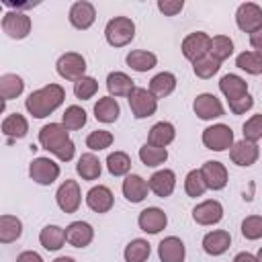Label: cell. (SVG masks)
I'll return each mask as SVG.
<instances>
[{"mask_svg":"<svg viewBox=\"0 0 262 262\" xmlns=\"http://www.w3.org/2000/svg\"><path fill=\"white\" fill-rule=\"evenodd\" d=\"M66 100V90L61 84H47L43 88L33 90L27 98H25V108L31 117L35 119H45L51 113H55Z\"/></svg>","mask_w":262,"mask_h":262,"instance_id":"cell-1","label":"cell"},{"mask_svg":"<svg viewBox=\"0 0 262 262\" xmlns=\"http://www.w3.org/2000/svg\"><path fill=\"white\" fill-rule=\"evenodd\" d=\"M39 145L59 162H70L76 156V143L70 139V131L63 127V123L43 125L39 129Z\"/></svg>","mask_w":262,"mask_h":262,"instance_id":"cell-2","label":"cell"},{"mask_svg":"<svg viewBox=\"0 0 262 262\" xmlns=\"http://www.w3.org/2000/svg\"><path fill=\"white\" fill-rule=\"evenodd\" d=\"M104 39L111 47H125L135 39V23L129 16H113L104 25Z\"/></svg>","mask_w":262,"mask_h":262,"instance_id":"cell-3","label":"cell"},{"mask_svg":"<svg viewBox=\"0 0 262 262\" xmlns=\"http://www.w3.org/2000/svg\"><path fill=\"white\" fill-rule=\"evenodd\" d=\"M201 141L207 149L211 151H227L231 149V145L235 143L233 141V131L229 125L225 123H213L209 125L207 129H203V135H201Z\"/></svg>","mask_w":262,"mask_h":262,"instance_id":"cell-4","label":"cell"},{"mask_svg":"<svg viewBox=\"0 0 262 262\" xmlns=\"http://www.w3.org/2000/svg\"><path fill=\"white\" fill-rule=\"evenodd\" d=\"M61 174V168L55 160L47 158V156H39L33 158V162L29 164V176L33 182H37L39 186H49L53 184Z\"/></svg>","mask_w":262,"mask_h":262,"instance_id":"cell-5","label":"cell"},{"mask_svg":"<svg viewBox=\"0 0 262 262\" xmlns=\"http://www.w3.org/2000/svg\"><path fill=\"white\" fill-rule=\"evenodd\" d=\"M55 70H57L59 78H63L68 82H78L80 78L86 76V59L78 51H66L63 55H59Z\"/></svg>","mask_w":262,"mask_h":262,"instance_id":"cell-6","label":"cell"},{"mask_svg":"<svg viewBox=\"0 0 262 262\" xmlns=\"http://www.w3.org/2000/svg\"><path fill=\"white\" fill-rule=\"evenodd\" d=\"M127 102H129L131 115L135 119H147V117L156 115V111H158V98L147 88L135 86L133 92L127 96Z\"/></svg>","mask_w":262,"mask_h":262,"instance_id":"cell-7","label":"cell"},{"mask_svg":"<svg viewBox=\"0 0 262 262\" xmlns=\"http://www.w3.org/2000/svg\"><path fill=\"white\" fill-rule=\"evenodd\" d=\"M235 25L239 31L254 35L262 29V6L256 2H242L235 10Z\"/></svg>","mask_w":262,"mask_h":262,"instance_id":"cell-8","label":"cell"},{"mask_svg":"<svg viewBox=\"0 0 262 262\" xmlns=\"http://www.w3.org/2000/svg\"><path fill=\"white\" fill-rule=\"evenodd\" d=\"M31 27H33L31 16H29L27 12H23V10H8V12L2 16V31H4L10 39L20 41V39L29 37Z\"/></svg>","mask_w":262,"mask_h":262,"instance_id":"cell-9","label":"cell"},{"mask_svg":"<svg viewBox=\"0 0 262 262\" xmlns=\"http://www.w3.org/2000/svg\"><path fill=\"white\" fill-rule=\"evenodd\" d=\"M55 203H57V207L63 211V213H68V215H72V213H76L78 209H80V205H82V190H80V184L76 182V180H63L61 184H59V188H57V192H55Z\"/></svg>","mask_w":262,"mask_h":262,"instance_id":"cell-10","label":"cell"},{"mask_svg":"<svg viewBox=\"0 0 262 262\" xmlns=\"http://www.w3.org/2000/svg\"><path fill=\"white\" fill-rule=\"evenodd\" d=\"M182 55L192 63L211 51V37L205 31H192L182 39Z\"/></svg>","mask_w":262,"mask_h":262,"instance_id":"cell-11","label":"cell"},{"mask_svg":"<svg viewBox=\"0 0 262 262\" xmlns=\"http://www.w3.org/2000/svg\"><path fill=\"white\" fill-rule=\"evenodd\" d=\"M192 111L201 121H213L225 115V108L221 104V100L211 94V92H201L196 94V98L192 100Z\"/></svg>","mask_w":262,"mask_h":262,"instance_id":"cell-12","label":"cell"},{"mask_svg":"<svg viewBox=\"0 0 262 262\" xmlns=\"http://www.w3.org/2000/svg\"><path fill=\"white\" fill-rule=\"evenodd\" d=\"M68 20L74 29L78 31H88L94 20H96V8L92 2L88 0H78L70 6V12H68Z\"/></svg>","mask_w":262,"mask_h":262,"instance_id":"cell-13","label":"cell"},{"mask_svg":"<svg viewBox=\"0 0 262 262\" xmlns=\"http://www.w3.org/2000/svg\"><path fill=\"white\" fill-rule=\"evenodd\" d=\"M258 158H260V147H258V143L248 141V139L235 141V143L231 145V149H229V160H231L235 166H239V168H250V166H254V164L258 162Z\"/></svg>","mask_w":262,"mask_h":262,"instance_id":"cell-14","label":"cell"},{"mask_svg":"<svg viewBox=\"0 0 262 262\" xmlns=\"http://www.w3.org/2000/svg\"><path fill=\"white\" fill-rule=\"evenodd\" d=\"M192 219L194 223L199 225H217L221 219H223V205L217 201V199H207V201H201L194 209H192Z\"/></svg>","mask_w":262,"mask_h":262,"instance_id":"cell-15","label":"cell"},{"mask_svg":"<svg viewBox=\"0 0 262 262\" xmlns=\"http://www.w3.org/2000/svg\"><path fill=\"white\" fill-rule=\"evenodd\" d=\"M201 174H203L209 190H223L229 182V174H227L225 164H221L217 160H207L201 166Z\"/></svg>","mask_w":262,"mask_h":262,"instance_id":"cell-16","label":"cell"},{"mask_svg":"<svg viewBox=\"0 0 262 262\" xmlns=\"http://www.w3.org/2000/svg\"><path fill=\"white\" fill-rule=\"evenodd\" d=\"M137 225L143 233H149V235H156L160 233L162 229H166L168 225V215L160 209V207H145L139 217H137Z\"/></svg>","mask_w":262,"mask_h":262,"instance_id":"cell-17","label":"cell"},{"mask_svg":"<svg viewBox=\"0 0 262 262\" xmlns=\"http://www.w3.org/2000/svg\"><path fill=\"white\" fill-rule=\"evenodd\" d=\"M147 186H149V192H154L160 199L170 196L174 192V188H176V174H174V170H170V168L156 170L147 178Z\"/></svg>","mask_w":262,"mask_h":262,"instance_id":"cell-18","label":"cell"},{"mask_svg":"<svg viewBox=\"0 0 262 262\" xmlns=\"http://www.w3.org/2000/svg\"><path fill=\"white\" fill-rule=\"evenodd\" d=\"M86 205L90 211L94 213H108L115 205V196L113 190L104 184H96L86 192Z\"/></svg>","mask_w":262,"mask_h":262,"instance_id":"cell-19","label":"cell"},{"mask_svg":"<svg viewBox=\"0 0 262 262\" xmlns=\"http://www.w3.org/2000/svg\"><path fill=\"white\" fill-rule=\"evenodd\" d=\"M94 239V227L88 221H72L66 227V242L74 248H86Z\"/></svg>","mask_w":262,"mask_h":262,"instance_id":"cell-20","label":"cell"},{"mask_svg":"<svg viewBox=\"0 0 262 262\" xmlns=\"http://www.w3.org/2000/svg\"><path fill=\"white\" fill-rule=\"evenodd\" d=\"M158 258L160 262H184L186 258V246L180 237L168 235L158 244Z\"/></svg>","mask_w":262,"mask_h":262,"instance_id":"cell-21","label":"cell"},{"mask_svg":"<svg viewBox=\"0 0 262 262\" xmlns=\"http://www.w3.org/2000/svg\"><path fill=\"white\" fill-rule=\"evenodd\" d=\"M121 192L129 203H141V201H145V196L149 192V186H147V180L141 178L139 174H127L123 178Z\"/></svg>","mask_w":262,"mask_h":262,"instance_id":"cell-22","label":"cell"},{"mask_svg":"<svg viewBox=\"0 0 262 262\" xmlns=\"http://www.w3.org/2000/svg\"><path fill=\"white\" fill-rule=\"evenodd\" d=\"M201 246H203L205 254H209V256H221V254H225L229 250L231 235L225 229H213V231H209V233L203 235Z\"/></svg>","mask_w":262,"mask_h":262,"instance_id":"cell-23","label":"cell"},{"mask_svg":"<svg viewBox=\"0 0 262 262\" xmlns=\"http://www.w3.org/2000/svg\"><path fill=\"white\" fill-rule=\"evenodd\" d=\"M219 90L227 98V102H231L248 94V82L237 74H225L219 80Z\"/></svg>","mask_w":262,"mask_h":262,"instance_id":"cell-24","label":"cell"},{"mask_svg":"<svg viewBox=\"0 0 262 262\" xmlns=\"http://www.w3.org/2000/svg\"><path fill=\"white\" fill-rule=\"evenodd\" d=\"M176 139V127L170 121H158L147 131V143L158 147H168Z\"/></svg>","mask_w":262,"mask_h":262,"instance_id":"cell-25","label":"cell"},{"mask_svg":"<svg viewBox=\"0 0 262 262\" xmlns=\"http://www.w3.org/2000/svg\"><path fill=\"white\" fill-rule=\"evenodd\" d=\"M76 172H78V176H80L82 180L92 182V180H98V178H100V174H102V164H100V160L94 156V151H86V154H82V156L78 158V162H76Z\"/></svg>","mask_w":262,"mask_h":262,"instance_id":"cell-26","label":"cell"},{"mask_svg":"<svg viewBox=\"0 0 262 262\" xmlns=\"http://www.w3.org/2000/svg\"><path fill=\"white\" fill-rule=\"evenodd\" d=\"M2 133L12 141V139H23L27 133H29V121L25 115L20 113H10L2 119V125H0Z\"/></svg>","mask_w":262,"mask_h":262,"instance_id":"cell-27","label":"cell"},{"mask_svg":"<svg viewBox=\"0 0 262 262\" xmlns=\"http://www.w3.org/2000/svg\"><path fill=\"white\" fill-rule=\"evenodd\" d=\"M125 61H127V66L131 70L143 74V72H149V70H154L158 66V55L154 51H147V49H131L127 53Z\"/></svg>","mask_w":262,"mask_h":262,"instance_id":"cell-28","label":"cell"},{"mask_svg":"<svg viewBox=\"0 0 262 262\" xmlns=\"http://www.w3.org/2000/svg\"><path fill=\"white\" fill-rule=\"evenodd\" d=\"M39 244L47 250V252H57L63 248L66 242V227H59V225H45L41 231H39Z\"/></svg>","mask_w":262,"mask_h":262,"instance_id":"cell-29","label":"cell"},{"mask_svg":"<svg viewBox=\"0 0 262 262\" xmlns=\"http://www.w3.org/2000/svg\"><path fill=\"white\" fill-rule=\"evenodd\" d=\"M176 84H178V80H176V76H174L172 72H160V74H156V76L149 80L147 90L160 100V98L170 96V94L176 90Z\"/></svg>","mask_w":262,"mask_h":262,"instance_id":"cell-30","label":"cell"},{"mask_svg":"<svg viewBox=\"0 0 262 262\" xmlns=\"http://www.w3.org/2000/svg\"><path fill=\"white\" fill-rule=\"evenodd\" d=\"M133 88H135L133 80L125 72H111L106 76V90H108V96H113V98L129 96L133 92Z\"/></svg>","mask_w":262,"mask_h":262,"instance_id":"cell-31","label":"cell"},{"mask_svg":"<svg viewBox=\"0 0 262 262\" xmlns=\"http://www.w3.org/2000/svg\"><path fill=\"white\" fill-rule=\"evenodd\" d=\"M119 115H121V106H119L117 98H113V96H100L96 100V104H94V117H96V121L108 125V123H115L119 119Z\"/></svg>","mask_w":262,"mask_h":262,"instance_id":"cell-32","label":"cell"},{"mask_svg":"<svg viewBox=\"0 0 262 262\" xmlns=\"http://www.w3.org/2000/svg\"><path fill=\"white\" fill-rule=\"evenodd\" d=\"M25 90V80L18 74H2L0 76V96L4 102L14 100L23 94Z\"/></svg>","mask_w":262,"mask_h":262,"instance_id":"cell-33","label":"cell"},{"mask_svg":"<svg viewBox=\"0 0 262 262\" xmlns=\"http://www.w3.org/2000/svg\"><path fill=\"white\" fill-rule=\"evenodd\" d=\"M137 156H139V160H141L143 166H147V168H158V166L166 164V160H168V149H166V147L151 145V143L145 141V143L139 147Z\"/></svg>","mask_w":262,"mask_h":262,"instance_id":"cell-34","label":"cell"},{"mask_svg":"<svg viewBox=\"0 0 262 262\" xmlns=\"http://www.w3.org/2000/svg\"><path fill=\"white\" fill-rule=\"evenodd\" d=\"M23 235V221L16 215H2L0 217V242L12 244Z\"/></svg>","mask_w":262,"mask_h":262,"instance_id":"cell-35","label":"cell"},{"mask_svg":"<svg viewBox=\"0 0 262 262\" xmlns=\"http://www.w3.org/2000/svg\"><path fill=\"white\" fill-rule=\"evenodd\" d=\"M149 254H151V246H149V242L143 239V237L131 239V242L125 246V250H123L125 262H145V260L149 258Z\"/></svg>","mask_w":262,"mask_h":262,"instance_id":"cell-36","label":"cell"},{"mask_svg":"<svg viewBox=\"0 0 262 262\" xmlns=\"http://www.w3.org/2000/svg\"><path fill=\"white\" fill-rule=\"evenodd\" d=\"M235 66H237L239 70H244L246 74H250V76H260V74H262V55H260L258 51L246 49V51L237 53Z\"/></svg>","mask_w":262,"mask_h":262,"instance_id":"cell-37","label":"cell"},{"mask_svg":"<svg viewBox=\"0 0 262 262\" xmlns=\"http://www.w3.org/2000/svg\"><path fill=\"white\" fill-rule=\"evenodd\" d=\"M106 170L111 176H127L131 174V158L125 151H111L106 156Z\"/></svg>","mask_w":262,"mask_h":262,"instance_id":"cell-38","label":"cell"},{"mask_svg":"<svg viewBox=\"0 0 262 262\" xmlns=\"http://www.w3.org/2000/svg\"><path fill=\"white\" fill-rule=\"evenodd\" d=\"M86 121H88V115H86V111H84L82 106H78V104L66 106V111H63V115H61V123H63V127H66L68 131H78V129H82V127L86 125Z\"/></svg>","mask_w":262,"mask_h":262,"instance_id":"cell-39","label":"cell"},{"mask_svg":"<svg viewBox=\"0 0 262 262\" xmlns=\"http://www.w3.org/2000/svg\"><path fill=\"white\" fill-rule=\"evenodd\" d=\"M221 70V61H217L213 55H203L201 59H196V61H192V72H194V76L196 78H201V80H209V78H213L217 72Z\"/></svg>","mask_w":262,"mask_h":262,"instance_id":"cell-40","label":"cell"},{"mask_svg":"<svg viewBox=\"0 0 262 262\" xmlns=\"http://www.w3.org/2000/svg\"><path fill=\"white\" fill-rule=\"evenodd\" d=\"M233 53V41H231V37H227V35H215V37H211V51H209V55H213L217 61H225V59H229V55Z\"/></svg>","mask_w":262,"mask_h":262,"instance_id":"cell-41","label":"cell"},{"mask_svg":"<svg viewBox=\"0 0 262 262\" xmlns=\"http://www.w3.org/2000/svg\"><path fill=\"white\" fill-rule=\"evenodd\" d=\"M209 188H207V184H205V178H203V174H201V168L196 170H190L186 176H184V192L188 194V196H192V199H196V196H203L205 192H207Z\"/></svg>","mask_w":262,"mask_h":262,"instance_id":"cell-42","label":"cell"},{"mask_svg":"<svg viewBox=\"0 0 262 262\" xmlns=\"http://www.w3.org/2000/svg\"><path fill=\"white\" fill-rule=\"evenodd\" d=\"M115 141L113 133L106 131V129H96V131H90L88 137H86V147L90 151H102L106 147H111Z\"/></svg>","mask_w":262,"mask_h":262,"instance_id":"cell-43","label":"cell"},{"mask_svg":"<svg viewBox=\"0 0 262 262\" xmlns=\"http://www.w3.org/2000/svg\"><path fill=\"white\" fill-rule=\"evenodd\" d=\"M98 92V82L92 76H84L78 82H74V94L80 100H90Z\"/></svg>","mask_w":262,"mask_h":262,"instance_id":"cell-44","label":"cell"},{"mask_svg":"<svg viewBox=\"0 0 262 262\" xmlns=\"http://www.w3.org/2000/svg\"><path fill=\"white\" fill-rule=\"evenodd\" d=\"M242 235L250 242H256L262 237V215H248L242 221Z\"/></svg>","mask_w":262,"mask_h":262,"instance_id":"cell-45","label":"cell"},{"mask_svg":"<svg viewBox=\"0 0 262 262\" xmlns=\"http://www.w3.org/2000/svg\"><path fill=\"white\" fill-rule=\"evenodd\" d=\"M242 133H244V139L258 143L262 139V113L246 119V123L242 125Z\"/></svg>","mask_w":262,"mask_h":262,"instance_id":"cell-46","label":"cell"},{"mask_svg":"<svg viewBox=\"0 0 262 262\" xmlns=\"http://www.w3.org/2000/svg\"><path fill=\"white\" fill-rule=\"evenodd\" d=\"M184 8V0H158V10L164 16H176Z\"/></svg>","mask_w":262,"mask_h":262,"instance_id":"cell-47","label":"cell"},{"mask_svg":"<svg viewBox=\"0 0 262 262\" xmlns=\"http://www.w3.org/2000/svg\"><path fill=\"white\" fill-rule=\"evenodd\" d=\"M229 104V111L233 113V115H246L252 106H254V98H252V94L248 92L246 96H242V98H237V100H231V102H227Z\"/></svg>","mask_w":262,"mask_h":262,"instance_id":"cell-48","label":"cell"},{"mask_svg":"<svg viewBox=\"0 0 262 262\" xmlns=\"http://www.w3.org/2000/svg\"><path fill=\"white\" fill-rule=\"evenodd\" d=\"M16 262H45V260H43L41 254H37L35 250H25V252H20V254L16 256Z\"/></svg>","mask_w":262,"mask_h":262,"instance_id":"cell-49","label":"cell"},{"mask_svg":"<svg viewBox=\"0 0 262 262\" xmlns=\"http://www.w3.org/2000/svg\"><path fill=\"white\" fill-rule=\"evenodd\" d=\"M250 45H252V51H258L262 55V29L250 35Z\"/></svg>","mask_w":262,"mask_h":262,"instance_id":"cell-50","label":"cell"},{"mask_svg":"<svg viewBox=\"0 0 262 262\" xmlns=\"http://www.w3.org/2000/svg\"><path fill=\"white\" fill-rule=\"evenodd\" d=\"M233 262H258V260H256V256L250 254V252H237V254L233 256Z\"/></svg>","mask_w":262,"mask_h":262,"instance_id":"cell-51","label":"cell"},{"mask_svg":"<svg viewBox=\"0 0 262 262\" xmlns=\"http://www.w3.org/2000/svg\"><path fill=\"white\" fill-rule=\"evenodd\" d=\"M53 262H76V260H74L72 256H57Z\"/></svg>","mask_w":262,"mask_h":262,"instance_id":"cell-52","label":"cell"},{"mask_svg":"<svg viewBox=\"0 0 262 262\" xmlns=\"http://www.w3.org/2000/svg\"><path fill=\"white\" fill-rule=\"evenodd\" d=\"M256 260H258V262H262V248L258 250V254H256Z\"/></svg>","mask_w":262,"mask_h":262,"instance_id":"cell-53","label":"cell"}]
</instances>
